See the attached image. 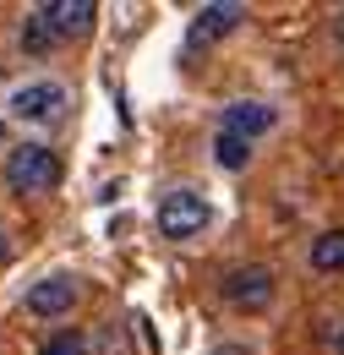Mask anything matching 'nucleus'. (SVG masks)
Wrapping results in <instances>:
<instances>
[{
	"label": "nucleus",
	"instance_id": "obj_1",
	"mask_svg": "<svg viewBox=\"0 0 344 355\" xmlns=\"http://www.w3.org/2000/svg\"><path fill=\"white\" fill-rule=\"evenodd\" d=\"M60 175H66V170H60L55 148H44V142H22V148H11V153H6V186H11L17 197L55 191Z\"/></svg>",
	"mask_w": 344,
	"mask_h": 355
},
{
	"label": "nucleus",
	"instance_id": "obj_4",
	"mask_svg": "<svg viewBox=\"0 0 344 355\" xmlns=\"http://www.w3.org/2000/svg\"><path fill=\"white\" fill-rule=\"evenodd\" d=\"M60 110H66V88H60V83H28V88L11 93V115L28 121V126L60 121Z\"/></svg>",
	"mask_w": 344,
	"mask_h": 355
},
{
	"label": "nucleus",
	"instance_id": "obj_3",
	"mask_svg": "<svg viewBox=\"0 0 344 355\" xmlns=\"http://www.w3.org/2000/svg\"><path fill=\"white\" fill-rule=\"evenodd\" d=\"M208 197L203 191H191V186H175L159 197V235L164 241H191V235H203L208 230Z\"/></svg>",
	"mask_w": 344,
	"mask_h": 355
},
{
	"label": "nucleus",
	"instance_id": "obj_14",
	"mask_svg": "<svg viewBox=\"0 0 344 355\" xmlns=\"http://www.w3.org/2000/svg\"><path fill=\"white\" fill-rule=\"evenodd\" d=\"M11 263V246H6V235H0V268Z\"/></svg>",
	"mask_w": 344,
	"mask_h": 355
},
{
	"label": "nucleus",
	"instance_id": "obj_15",
	"mask_svg": "<svg viewBox=\"0 0 344 355\" xmlns=\"http://www.w3.org/2000/svg\"><path fill=\"white\" fill-rule=\"evenodd\" d=\"M334 355H344V328H339V334H334Z\"/></svg>",
	"mask_w": 344,
	"mask_h": 355
},
{
	"label": "nucleus",
	"instance_id": "obj_9",
	"mask_svg": "<svg viewBox=\"0 0 344 355\" xmlns=\"http://www.w3.org/2000/svg\"><path fill=\"white\" fill-rule=\"evenodd\" d=\"M311 268L317 273H344V230H322L311 241Z\"/></svg>",
	"mask_w": 344,
	"mask_h": 355
},
{
	"label": "nucleus",
	"instance_id": "obj_6",
	"mask_svg": "<svg viewBox=\"0 0 344 355\" xmlns=\"http://www.w3.org/2000/svg\"><path fill=\"white\" fill-rule=\"evenodd\" d=\"M44 22L55 28V39L66 44V39H87L93 33V17H98V6L93 0H49V6H39Z\"/></svg>",
	"mask_w": 344,
	"mask_h": 355
},
{
	"label": "nucleus",
	"instance_id": "obj_10",
	"mask_svg": "<svg viewBox=\"0 0 344 355\" xmlns=\"http://www.w3.org/2000/svg\"><path fill=\"white\" fill-rule=\"evenodd\" d=\"M214 159H218V170H246V164H252V142L235 137V132H218L214 137Z\"/></svg>",
	"mask_w": 344,
	"mask_h": 355
},
{
	"label": "nucleus",
	"instance_id": "obj_11",
	"mask_svg": "<svg viewBox=\"0 0 344 355\" xmlns=\"http://www.w3.org/2000/svg\"><path fill=\"white\" fill-rule=\"evenodd\" d=\"M55 44H60V39H55V28L44 22V11L33 6V11H28V22H22V49H28V55H49Z\"/></svg>",
	"mask_w": 344,
	"mask_h": 355
},
{
	"label": "nucleus",
	"instance_id": "obj_12",
	"mask_svg": "<svg viewBox=\"0 0 344 355\" xmlns=\"http://www.w3.org/2000/svg\"><path fill=\"white\" fill-rule=\"evenodd\" d=\"M39 355H87V334L83 328H60L39 345Z\"/></svg>",
	"mask_w": 344,
	"mask_h": 355
},
{
	"label": "nucleus",
	"instance_id": "obj_2",
	"mask_svg": "<svg viewBox=\"0 0 344 355\" xmlns=\"http://www.w3.org/2000/svg\"><path fill=\"white\" fill-rule=\"evenodd\" d=\"M218 290H224V301L235 311H246V317H257V311L273 306V295H279V273L268 263H241L230 268L224 279H218Z\"/></svg>",
	"mask_w": 344,
	"mask_h": 355
},
{
	"label": "nucleus",
	"instance_id": "obj_13",
	"mask_svg": "<svg viewBox=\"0 0 344 355\" xmlns=\"http://www.w3.org/2000/svg\"><path fill=\"white\" fill-rule=\"evenodd\" d=\"M334 39H339V44H344V6H339V11H334Z\"/></svg>",
	"mask_w": 344,
	"mask_h": 355
},
{
	"label": "nucleus",
	"instance_id": "obj_8",
	"mask_svg": "<svg viewBox=\"0 0 344 355\" xmlns=\"http://www.w3.org/2000/svg\"><path fill=\"white\" fill-rule=\"evenodd\" d=\"M241 22H246V6H235V0H214V6H203V11H197V22H191V39H197V44H208V39L235 33Z\"/></svg>",
	"mask_w": 344,
	"mask_h": 355
},
{
	"label": "nucleus",
	"instance_id": "obj_5",
	"mask_svg": "<svg viewBox=\"0 0 344 355\" xmlns=\"http://www.w3.org/2000/svg\"><path fill=\"white\" fill-rule=\"evenodd\" d=\"M71 306H77V279H71V273H49V279H39V284L28 290V301H22L28 317H66Z\"/></svg>",
	"mask_w": 344,
	"mask_h": 355
},
{
	"label": "nucleus",
	"instance_id": "obj_7",
	"mask_svg": "<svg viewBox=\"0 0 344 355\" xmlns=\"http://www.w3.org/2000/svg\"><path fill=\"white\" fill-rule=\"evenodd\" d=\"M273 104H262V98H235L230 110H224V126L218 132H235V137H246V142H257L262 132H273Z\"/></svg>",
	"mask_w": 344,
	"mask_h": 355
}]
</instances>
